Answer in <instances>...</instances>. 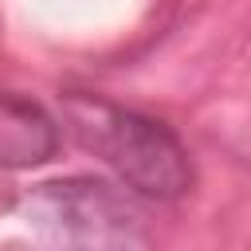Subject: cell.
I'll use <instances>...</instances> for the list:
<instances>
[{"label":"cell","mask_w":251,"mask_h":251,"mask_svg":"<svg viewBox=\"0 0 251 251\" xmlns=\"http://www.w3.org/2000/svg\"><path fill=\"white\" fill-rule=\"evenodd\" d=\"M31 220L51 239L63 243H94V247H122L141 243V212L106 180H55L39 184L31 196Z\"/></svg>","instance_id":"2"},{"label":"cell","mask_w":251,"mask_h":251,"mask_svg":"<svg viewBox=\"0 0 251 251\" xmlns=\"http://www.w3.org/2000/svg\"><path fill=\"white\" fill-rule=\"evenodd\" d=\"M59 149V126L55 118L24 98L0 90V165L4 169H35L51 161Z\"/></svg>","instance_id":"3"},{"label":"cell","mask_w":251,"mask_h":251,"mask_svg":"<svg viewBox=\"0 0 251 251\" xmlns=\"http://www.w3.org/2000/svg\"><path fill=\"white\" fill-rule=\"evenodd\" d=\"M67 126L82 149L102 157L133 192L176 200L192 188L196 173L188 149L176 133L137 110H122L98 94H67L63 98Z\"/></svg>","instance_id":"1"}]
</instances>
